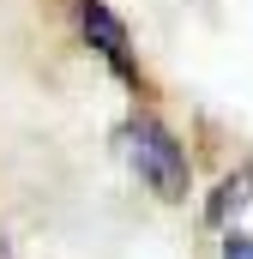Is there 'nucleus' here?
Segmentation results:
<instances>
[{"instance_id":"f257e3e1","label":"nucleus","mask_w":253,"mask_h":259,"mask_svg":"<svg viewBox=\"0 0 253 259\" xmlns=\"http://www.w3.org/2000/svg\"><path fill=\"white\" fill-rule=\"evenodd\" d=\"M115 151H121V163L163 199V205H181V199L193 193V157H187V145L175 139L169 121H157L151 109H133L121 127H115Z\"/></svg>"},{"instance_id":"20e7f679","label":"nucleus","mask_w":253,"mask_h":259,"mask_svg":"<svg viewBox=\"0 0 253 259\" xmlns=\"http://www.w3.org/2000/svg\"><path fill=\"white\" fill-rule=\"evenodd\" d=\"M217 259H253V235H247V229H223Z\"/></svg>"},{"instance_id":"f03ea898","label":"nucleus","mask_w":253,"mask_h":259,"mask_svg":"<svg viewBox=\"0 0 253 259\" xmlns=\"http://www.w3.org/2000/svg\"><path fill=\"white\" fill-rule=\"evenodd\" d=\"M66 6H72V24H78L85 49H91L97 61L109 66V72L121 78L133 97H145L151 84H145V66H139V49H133V30H126V18L109 6V0H66Z\"/></svg>"},{"instance_id":"7ed1b4c3","label":"nucleus","mask_w":253,"mask_h":259,"mask_svg":"<svg viewBox=\"0 0 253 259\" xmlns=\"http://www.w3.org/2000/svg\"><path fill=\"white\" fill-rule=\"evenodd\" d=\"M247 199H253V163H241V169L217 187V199L205 205V223H211V229H223V223H229V211H241Z\"/></svg>"}]
</instances>
